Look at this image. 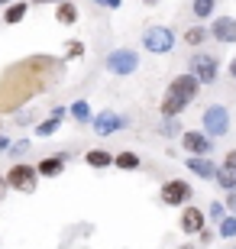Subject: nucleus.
I'll return each instance as SVG.
<instances>
[{
  "mask_svg": "<svg viewBox=\"0 0 236 249\" xmlns=\"http://www.w3.org/2000/svg\"><path fill=\"white\" fill-rule=\"evenodd\" d=\"M36 172H39V178H58L65 172V156H46L36 165Z\"/></svg>",
  "mask_w": 236,
  "mask_h": 249,
  "instance_id": "16",
  "label": "nucleus"
},
{
  "mask_svg": "<svg viewBox=\"0 0 236 249\" xmlns=\"http://www.w3.org/2000/svg\"><path fill=\"white\" fill-rule=\"evenodd\" d=\"M207 29H210V39L220 42V46H233L236 42V17H217Z\"/></svg>",
  "mask_w": 236,
  "mask_h": 249,
  "instance_id": "10",
  "label": "nucleus"
},
{
  "mask_svg": "<svg viewBox=\"0 0 236 249\" xmlns=\"http://www.w3.org/2000/svg\"><path fill=\"white\" fill-rule=\"evenodd\" d=\"M143 3H145V7H155V3H159V0H143Z\"/></svg>",
  "mask_w": 236,
  "mask_h": 249,
  "instance_id": "36",
  "label": "nucleus"
},
{
  "mask_svg": "<svg viewBox=\"0 0 236 249\" xmlns=\"http://www.w3.org/2000/svg\"><path fill=\"white\" fill-rule=\"evenodd\" d=\"M217 236H223V240H233V236H236V213H227V217L220 220Z\"/></svg>",
  "mask_w": 236,
  "mask_h": 249,
  "instance_id": "24",
  "label": "nucleus"
},
{
  "mask_svg": "<svg viewBox=\"0 0 236 249\" xmlns=\"http://www.w3.org/2000/svg\"><path fill=\"white\" fill-rule=\"evenodd\" d=\"M227 197H223V207H227V213H236V188H230V191H223Z\"/></svg>",
  "mask_w": 236,
  "mask_h": 249,
  "instance_id": "28",
  "label": "nucleus"
},
{
  "mask_svg": "<svg viewBox=\"0 0 236 249\" xmlns=\"http://www.w3.org/2000/svg\"><path fill=\"white\" fill-rule=\"evenodd\" d=\"M104 68L110 74H117V78H127V74H133L139 68V52H133V49H113L104 58Z\"/></svg>",
  "mask_w": 236,
  "mask_h": 249,
  "instance_id": "3",
  "label": "nucleus"
},
{
  "mask_svg": "<svg viewBox=\"0 0 236 249\" xmlns=\"http://www.w3.org/2000/svg\"><path fill=\"white\" fill-rule=\"evenodd\" d=\"M7 185H10V191L33 194L39 188V172H36V165H29V162H17V165L7 172Z\"/></svg>",
  "mask_w": 236,
  "mask_h": 249,
  "instance_id": "1",
  "label": "nucleus"
},
{
  "mask_svg": "<svg viewBox=\"0 0 236 249\" xmlns=\"http://www.w3.org/2000/svg\"><path fill=\"white\" fill-rule=\"evenodd\" d=\"M227 71H230V78L236 81V55H233V62H230V68H227Z\"/></svg>",
  "mask_w": 236,
  "mask_h": 249,
  "instance_id": "35",
  "label": "nucleus"
},
{
  "mask_svg": "<svg viewBox=\"0 0 236 249\" xmlns=\"http://www.w3.org/2000/svg\"><path fill=\"white\" fill-rule=\"evenodd\" d=\"M214 181H217L223 191L236 188V165H220V168H217V175H214Z\"/></svg>",
  "mask_w": 236,
  "mask_h": 249,
  "instance_id": "21",
  "label": "nucleus"
},
{
  "mask_svg": "<svg viewBox=\"0 0 236 249\" xmlns=\"http://www.w3.org/2000/svg\"><path fill=\"white\" fill-rule=\"evenodd\" d=\"M182 149L188 156H210L214 152V139L204 129H184L182 133Z\"/></svg>",
  "mask_w": 236,
  "mask_h": 249,
  "instance_id": "7",
  "label": "nucleus"
},
{
  "mask_svg": "<svg viewBox=\"0 0 236 249\" xmlns=\"http://www.w3.org/2000/svg\"><path fill=\"white\" fill-rule=\"evenodd\" d=\"M214 10H217V0H194V3H191V13H194L198 23H204L207 17H214Z\"/></svg>",
  "mask_w": 236,
  "mask_h": 249,
  "instance_id": "22",
  "label": "nucleus"
},
{
  "mask_svg": "<svg viewBox=\"0 0 236 249\" xmlns=\"http://www.w3.org/2000/svg\"><path fill=\"white\" fill-rule=\"evenodd\" d=\"M200 88H204V84H200V81H198V78H194L191 71L175 74L172 81H168V91H172V94H178V97H184V101H194V97L200 94Z\"/></svg>",
  "mask_w": 236,
  "mask_h": 249,
  "instance_id": "9",
  "label": "nucleus"
},
{
  "mask_svg": "<svg viewBox=\"0 0 236 249\" xmlns=\"http://www.w3.org/2000/svg\"><path fill=\"white\" fill-rule=\"evenodd\" d=\"M159 133H162V136H175V133H178V117H165V123L159 126Z\"/></svg>",
  "mask_w": 236,
  "mask_h": 249,
  "instance_id": "26",
  "label": "nucleus"
},
{
  "mask_svg": "<svg viewBox=\"0 0 236 249\" xmlns=\"http://www.w3.org/2000/svg\"><path fill=\"white\" fill-rule=\"evenodd\" d=\"M94 3H104L107 10H117L120 7V0H94Z\"/></svg>",
  "mask_w": 236,
  "mask_h": 249,
  "instance_id": "33",
  "label": "nucleus"
},
{
  "mask_svg": "<svg viewBox=\"0 0 236 249\" xmlns=\"http://www.w3.org/2000/svg\"><path fill=\"white\" fill-rule=\"evenodd\" d=\"M207 217H210V220H214V223H220V220H223V217H227V207H223V204H210Z\"/></svg>",
  "mask_w": 236,
  "mask_h": 249,
  "instance_id": "27",
  "label": "nucleus"
},
{
  "mask_svg": "<svg viewBox=\"0 0 236 249\" xmlns=\"http://www.w3.org/2000/svg\"><path fill=\"white\" fill-rule=\"evenodd\" d=\"M29 146H33V142H29V139H19V142H10V149H13V152H17V156H19V152H26Z\"/></svg>",
  "mask_w": 236,
  "mask_h": 249,
  "instance_id": "30",
  "label": "nucleus"
},
{
  "mask_svg": "<svg viewBox=\"0 0 236 249\" xmlns=\"http://www.w3.org/2000/svg\"><path fill=\"white\" fill-rule=\"evenodd\" d=\"M200 120H204V133H207L210 139H220V136L230 133V110L223 104H210Z\"/></svg>",
  "mask_w": 236,
  "mask_h": 249,
  "instance_id": "5",
  "label": "nucleus"
},
{
  "mask_svg": "<svg viewBox=\"0 0 236 249\" xmlns=\"http://www.w3.org/2000/svg\"><path fill=\"white\" fill-rule=\"evenodd\" d=\"M143 49L152 55H168L175 49V33L168 26H149L143 33Z\"/></svg>",
  "mask_w": 236,
  "mask_h": 249,
  "instance_id": "2",
  "label": "nucleus"
},
{
  "mask_svg": "<svg viewBox=\"0 0 236 249\" xmlns=\"http://www.w3.org/2000/svg\"><path fill=\"white\" fill-rule=\"evenodd\" d=\"M29 13V0H13V3H7L3 7V23L7 26H17V23H23Z\"/></svg>",
  "mask_w": 236,
  "mask_h": 249,
  "instance_id": "15",
  "label": "nucleus"
},
{
  "mask_svg": "<svg viewBox=\"0 0 236 249\" xmlns=\"http://www.w3.org/2000/svg\"><path fill=\"white\" fill-rule=\"evenodd\" d=\"M68 113H72L78 123H91L94 120V113H91V107H88V101H74L72 107H68Z\"/></svg>",
  "mask_w": 236,
  "mask_h": 249,
  "instance_id": "23",
  "label": "nucleus"
},
{
  "mask_svg": "<svg viewBox=\"0 0 236 249\" xmlns=\"http://www.w3.org/2000/svg\"><path fill=\"white\" fill-rule=\"evenodd\" d=\"M113 165H117L120 172H136V168L143 165V162H139V156H136V152L123 149V152H117V156H113Z\"/></svg>",
  "mask_w": 236,
  "mask_h": 249,
  "instance_id": "20",
  "label": "nucleus"
},
{
  "mask_svg": "<svg viewBox=\"0 0 236 249\" xmlns=\"http://www.w3.org/2000/svg\"><path fill=\"white\" fill-rule=\"evenodd\" d=\"M65 113H68L65 107H55V110H52V117H49V120H42V123L36 126V136H52L55 129L62 126V117H65Z\"/></svg>",
  "mask_w": 236,
  "mask_h": 249,
  "instance_id": "18",
  "label": "nucleus"
},
{
  "mask_svg": "<svg viewBox=\"0 0 236 249\" xmlns=\"http://www.w3.org/2000/svg\"><path fill=\"white\" fill-rule=\"evenodd\" d=\"M127 126H129V120L120 117V113H113V110H104L91 120V129L97 136H110V133H120V129H127Z\"/></svg>",
  "mask_w": 236,
  "mask_h": 249,
  "instance_id": "8",
  "label": "nucleus"
},
{
  "mask_svg": "<svg viewBox=\"0 0 236 249\" xmlns=\"http://www.w3.org/2000/svg\"><path fill=\"white\" fill-rule=\"evenodd\" d=\"M204 223H207V213L200 211V207H194V204H184V207H182V220H178L182 233L198 236V230H204Z\"/></svg>",
  "mask_w": 236,
  "mask_h": 249,
  "instance_id": "11",
  "label": "nucleus"
},
{
  "mask_svg": "<svg viewBox=\"0 0 236 249\" xmlns=\"http://www.w3.org/2000/svg\"><path fill=\"white\" fill-rule=\"evenodd\" d=\"M78 17H81V10H78L74 0H62V3H55V19H58L62 26H74Z\"/></svg>",
  "mask_w": 236,
  "mask_h": 249,
  "instance_id": "14",
  "label": "nucleus"
},
{
  "mask_svg": "<svg viewBox=\"0 0 236 249\" xmlns=\"http://www.w3.org/2000/svg\"><path fill=\"white\" fill-rule=\"evenodd\" d=\"M10 149V136H3V133H0V152H7Z\"/></svg>",
  "mask_w": 236,
  "mask_h": 249,
  "instance_id": "34",
  "label": "nucleus"
},
{
  "mask_svg": "<svg viewBox=\"0 0 236 249\" xmlns=\"http://www.w3.org/2000/svg\"><path fill=\"white\" fill-rule=\"evenodd\" d=\"M188 172H194L198 178H204V181H214V175H217V165L210 162V156H188Z\"/></svg>",
  "mask_w": 236,
  "mask_h": 249,
  "instance_id": "12",
  "label": "nucleus"
},
{
  "mask_svg": "<svg viewBox=\"0 0 236 249\" xmlns=\"http://www.w3.org/2000/svg\"><path fill=\"white\" fill-rule=\"evenodd\" d=\"M84 162L91 168H97V172H104V168L113 165V156H110L107 149H91V152H84Z\"/></svg>",
  "mask_w": 236,
  "mask_h": 249,
  "instance_id": "17",
  "label": "nucleus"
},
{
  "mask_svg": "<svg viewBox=\"0 0 236 249\" xmlns=\"http://www.w3.org/2000/svg\"><path fill=\"white\" fill-rule=\"evenodd\" d=\"M188 68H191V74H194L200 84H214L217 74H220V58L210 55V52H194L191 62H188Z\"/></svg>",
  "mask_w": 236,
  "mask_h": 249,
  "instance_id": "4",
  "label": "nucleus"
},
{
  "mask_svg": "<svg viewBox=\"0 0 236 249\" xmlns=\"http://www.w3.org/2000/svg\"><path fill=\"white\" fill-rule=\"evenodd\" d=\"M223 165H236V149H230L227 156H223Z\"/></svg>",
  "mask_w": 236,
  "mask_h": 249,
  "instance_id": "32",
  "label": "nucleus"
},
{
  "mask_svg": "<svg viewBox=\"0 0 236 249\" xmlns=\"http://www.w3.org/2000/svg\"><path fill=\"white\" fill-rule=\"evenodd\" d=\"M188 107H191V101H184V97H178V94H172V91H165L162 104H159V113H162V117H182Z\"/></svg>",
  "mask_w": 236,
  "mask_h": 249,
  "instance_id": "13",
  "label": "nucleus"
},
{
  "mask_svg": "<svg viewBox=\"0 0 236 249\" xmlns=\"http://www.w3.org/2000/svg\"><path fill=\"white\" fill-rule=\"evenodd\" d=\"M214 236H217V233L207 230V227H204V230H198V243H200V246H210V243H214Z\"/></svg>",
  "mask_w": 236,
  "mask_h": 249,
  "instance_id": "29",
  "label": "nucleus"
},
{
  "mask_svg": "<svg viewBox=\"0 0 236 249\" xmlns=\"http://www.w3.org/2000/svg\"><path fill=\"white\" fill-rule=\"evenodd\" d=\"M182 249H194V246H182Z\"/></svg>",
  "mask_w": 236,
  "mask_h": 249,
  "instance_id": "39",
  "label": "nucleus"
},
{
  "mask_svg": "<svg viewBox=\"0 0 236 249\" xmlns=\"http://www.w3.org/2000/svg\"><path fill=\"white\" fill-rule=\"evenodd\" d=\"M7 191H10V185H7V175H0V201L7 197Z\"/></svg>",
  "mask_w": 236,
  "mask_h": 249,
  "instance_id": "31",
  "label": "nucleus"
},
{
  "mask_svg": "<svg viewBox=\"0 0 236 249\" xmlns=\"http://www.w3.org/2000/svg\"><path fill=\"white\" fill-rule=\"evenodd\" d=\"M84 55V42H78V39H68V46H65V58L72 62V58H81Z\"/></svg>",
  "mask_w": 236,
  "mask_h": 249,
  "instance_id": "25",
  "label": "nucleus"
},
{
  "mask_svg": "<svg viewBox=\"0 0 236 249\" xmlns=\"http://www.w3.org/2000/svg\"><path fill=\"white\" fill-rule=\"evenodd\" d=\"M207 36H210V29L207 26H200V23H198V26H191V29H184V46H191V49H200V46H204V42H207Z\"/></svg>",
  "mask_w": 236,
  "mask_h": 249,
  "instance_id": "19",
  "label": "nucleus"
},
{
  "mask_svg": "<svg viewBox=\"0 0 236 249\" xmlns=\"http://www.w3.org/2000/svg\"><path fill=\"white\" fill-rule=\"evenodd\" d=\"M7 3H13V0H0V7H7Z\"/></svg>",
  "mask_w": 236,
  "mask_h": 249,
  "instance_id": "37",
  "label": "nucleus"
},
{
  "mask_svg": "<svg viewBox=\"0 0 236 249\" xmlns=\"http://www.w3.org/2000/svg\"><path fill=\"white\" fill-rule=\"evenodd\" d=\"M159 197H162V204H168V207H184V204H191V197H194V188H191L188 181H182V178H168L162 185V191H159Z\"/></svg>",
  "mask_w": 236,
  "mask_h": 249,
  "instance_id": "6",
  "label": "nucleus"
},
{
  "mask_svg": "<svg viewBox=\"0 0 236 249\" xmlns=\"http://www.w3.org/2000/svg\"><path fill=\"white\" fill-rule=\"evenodd\" d=\"M29 3H49V0H29Z\"/></svg>",
  "mask_w": 236,
  "mask_h": 249,
  "instance_id": "38",
  "label": "nucleus"
}]
</instances>
